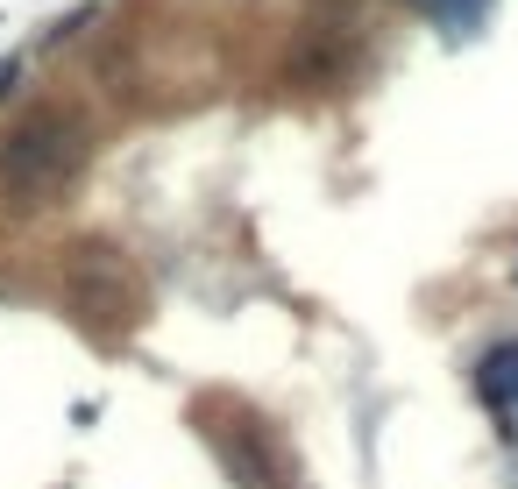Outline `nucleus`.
<instances>
[{
	"label": "nucleus",
	"instance_id": "obj_1",
	"mask_svg": "<svg viewBox=\"0 0 518 489\" xmlns=\"http://www.w3.org/2000/svg\"><path fill=\"white\" fill-rule=\"evenodd\" d=\"M64 163H71V121L36 114V121H22L8 135V149H0V185L8 192H36V185H50L64 171Z\"/></svg>",
	"mask_w": 518,
	"mask_h": 489
}]
</instances>
